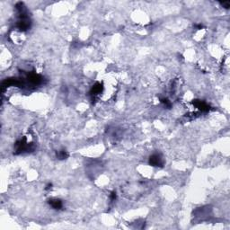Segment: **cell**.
<instances>
[{
  "instance_id": "cell-1",
  "label": "cell",
  "mask_w": 230,
  "mask_h": 230,
  "mask_svg": "<svg viewBox=\"0 0 230 230\" xmlns=\"http://www.w3.org/2000/svg\"><path fill=\"white\" fill-rule=\"evenodd\" d=\"M149 164L152 166H159L161 167L164 165V159L160 154H154L149 158Z\"/></svg>"
},
{
  "instance_id": "cell-2",
  "label": "cell",
  "mask_w": 230,
  "mask_h": 230,
  "mask_svg": "<svg viewBox=\"0 0 230 230\" xmlns=\"http://www.w3.org/2000/svg\"><path fill=\"white\" fill-rule=\"evenodd\" d=\"M49 206L54 209L60 210L63 208V202L61 200L57 199V198H53V199L49 200Z\"/></svg>"
},
{
  "instance_id": "cell-3",
  "label": "cell",
  "mask_w": 230,
  "mask_h": 230,
  "mask_svg": "<svg viewBox=\"0 0 230 230\" xmlns=\"http://www.w3.org/2000/svg\"><path fill=\"white\" fill-rule=\"evenodd\" d=\"M193 104L201 112H209V105L203 101H194Z\"/></svg>"
},
{
  "instance_id": "cell-4",
  "label": "cell",
  "mask_w": 230,
  "mask_h": 230,
  "mask_svg": "<svg viewBox=\"0 0 230 230\" xmlns=\"http://www.w3.org/2000/svg\"><path fill=\"white\" fill-rule=\"evenodd\" d=\"M103 89H104V87H103V86H102L100 83H96V84H95L93 87H92V89H91V94L92 95H94V96H95V95H97V94H101L102 93V91H103Z\"/></svg>"
},
{
  "instance_id": "cell-5",
  "label": "cell",
  "mask_w": 230,
  "mask_h": 230,
  "mask_svg": "<svg viewBox=\"0 0 230 230\" xmlns=\"http://www.w3.org/2000/svg\"><path fill=\"white\" fill-rule=\"evenodd\" d=\"M68 156V154L66 150H60L59 152H57V157L60 159V160H63V159H66Z\"/></svg>"
},
{
  "instance_id": "cell-6",
  "label": "cell",
  "mask_w": 230,
  "mask_h": 230,
  "mask_svg": "<svg viewBox=\"0 0 230 230\" xmlns=\"http://www.w3.org/2000/svg\"><path fill=\"white\" fill-rule=\"evenodd\" d=\"M110 199H111L112 201H114L115 200L117 199V194H116V193H115V191H112V193H111V195H110Z\"/></svg>"
},
{
  "instance_id": "cell-7",
  "label": "cell",
  "mask_w": 230,
  "mask_h": 230,
  "mask_svg": "<svg viewBox=\"0 0 230 230\" xmlns=\"http://www.w3.org/2000/svg\"><path fill=\"white\" fill-rule=\"evenodd\" d=\"M220 5H221L224 8H226V9H228V8L230 7V3H229V2H221Z\"/></svg>"
},
{
  "instance_id": "cell-8",
  "label": "cell",
  "mask_w": 230,
  "mask_h": 230,
  "mask_svg": "<svg viewBox=\"0 0 230 230\" xmlns=\"http://www.w3.org/2000/svg\"><path fill=\"white\" fill-rule=\"evenodd\" d=\"M51 188H52V184H51V183H49V184H47V186H46L45 190L48 191V190H50Z\"/></svg>"
}]
</instances>
